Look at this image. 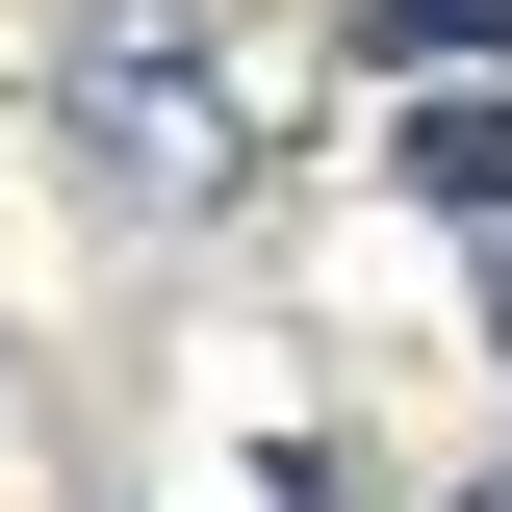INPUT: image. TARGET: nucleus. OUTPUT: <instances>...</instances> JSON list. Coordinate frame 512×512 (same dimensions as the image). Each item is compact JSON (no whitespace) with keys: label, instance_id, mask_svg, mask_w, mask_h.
Masks as SVG:
<instances>
[{"label":"nucleus","instance_id":"obj_1","mask_svg":"<svg viewBox=\"0 0 512 512\" xmlns=\"http://www.w3.org/2000/svg\"><path fill=\"white\" fill-rule=\"evenodd\" d=\"M52 103L103 128L128 205H205V180H231V52H205V0H77V26H52Z\"/></svg>","mask_w":512,"mask_h":512},{"label":"nucleus","instance_id":"obj_2","mask_svg":"<svg viewBox=\"0 0 512 512\" xmlns=\"http://www.w3.org/2000/svg\"><path fill=\"white\" fill-rule=\"evenodd\" d=\"M384 103H410V128H384V180L461 205V231H512V77H384Z\"/></svg>","mask_w":512,"mask_h":512},{"label":"nucleus","instance_id":"obj_3","mask_svg":"<svg viewBox=\"0 0 512 512\" xmlns=\"http://www.w3.org/2000/svg\"><path fill=\"white\" fill-rule=\"evenodd\" d=\"M384 77H512V0H359Z\"/></svg>","mask_w":512,"mask_h":512},{"label":"nucleus","instance_id":"obj_4","mask_svg":"<svg viewBox=\"0 0 512 512\" xmlns=\"http://www.w3.org/2000/svg\"><path fill=\"white\" fill-rule=\"evenodd\" d=\"M461 512H512V487H461Z\"/></svg>","mask_w":512,"mask_h":512}]
</instances>
